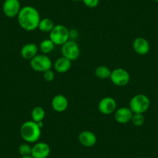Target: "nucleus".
I'll return each mask as SVG.
<instances>
[{
	"label": "nucleus",
	"instance_id": "nucleus-1",
	"mask_svg": "<svg viewBox=\"0 0 158 158\" xmlns=\"http://www.w3.org/2000/svg\"><path fill=\"white\" fill-rule=\"evenodd\" d=\"M18 23L21 28L26 31H33L38 28L40 21V16L35 7L31 6H26L21 8L17 16Z\"/></svg>",
	"mask_w": 158,
	"mask_h": 158
},
{
	"label": "nucleus",
	"instance_id": "nucleus-2",
	"mask_svg": "<svg viewBox=\"0 0 158 158\" xmlns=\"http://www.w3.org/2000/svg\"><path fill=\"white\" fill-rule=\"evenodd\" d=\"M20 136L28 143H36L41 136V127L33 120L23 123L20 127Z\"/></svg>",
	"mask_w": 158,
	"mask_h": 158
},
{
	"label": "nucleus",
	"instance_id": "nucleus-3",
	"mask_svg": "<svg viewBox=\"0 0 158 158\" xmlns=\"http://www.w3.org/2000/svg\"><path fill=\"white\" fill-rule=\"evenodd\" d=\"M150 106V100L146 95L138 94L134 95L130 102V109L133 113L143 114Z\"/></svg>",
	"mask_w": 158,
	"mask_h": 158
},
{
	"label": "nucleus",
	"instance_id": "nucleus-4",
	"mask_svg": "<svg viewBox=\"0 0 158 158\" xmlns=\"http://www.w3.org/2000/svg\"><path fill=\"white\" fill-rule=\"evenodd\" d=\"M49 33L50 39L55 45L62 46L64 44L69 40L70 32L68 29L64 25H55Z\"/></svg>",
	"mask_w": 158,
	"mask_h": 158
},
{
	"label": "nucleus",
	"instance_id": "nucleus-5",
	"mask_svg": "<svg viewBox=\"0 0 158 158\" xmlns=\"http://www.w3.org/2000/svg\"><path fill=\"white\" fill-rule=\"evenodd\" d=\"M30 61L32 69L37 72H44L52 68V61L47 54H36Z\"/></svg>",
	"mask_w": 158,
	"mask_h": 158
},
{
	"label": "nucleus",
	"instance_id": "nucleus-6",
	"mask_svg": "<svg viewBox=\"0 0 158 158\" xmlns=\"http://www.w3.org/2000/svg\"><path fill=\"white\" fill-rule=\"evenodd\" d=\"M110 80L115 85L118 87H123L128 85L130 80V75L127 70L118 68L112 71Z\"/></svg>",
	"mask_w": 158,
	"mask_h": 158
},
{
	"label": "nucleus",
	"instance_id": "nucleus-7",
	"mask_svg": "<svg viewBox=\"0 0 158 158\" xmlns=\"http://www.w3.org/2000/svg\"><path fill=\"white\" fill-rule=\"evenodd\" d=\"M61 53L63 57L74 61L80 55V48L77 42L69 40L61 46Z\"/></svg>",
	"mask_w": 158,
	"mask_h": 158
},
{
	"label": "nucleus",
	"instance_id": "nucleus-8",
	"mask_svg": "<svg viewBox=\"0 0 158 158\" xmlns=\"http://www.w3.org/2000/svg\"><path fill=\"white\" fill-rule=\"evenodd\" d=\"M21 10L19 0H5L2 5V11L8 18L16 17Z\"/></svg>",
	"mask_w": 158,
	"mask_h": 158
},
{
	"label": "nucleus",
	"instance_id": "nucleus-9",
	"mask_svg": "<svg viewBox=\"0 0 158 158\" xmlns=\"http://www.w3.org/2000/svg\"><path fill=\"white\" fill-rule=\"evenodd\" d=\"M116 101L113 98L109 96L102 98L98 106L99 112L104 115H109L112 112H115V111L116 110Z\"/></svg>",
	"mask_w": 158,
	"mask_h": 158
},
{
	"label": "nucleus",
	"instance_id": "nucleus-10",
	"mask_svg": "<svg viewBox=\"0 0 158 158\" xmlns=\"http://www.w3.org/2000/svg\"><path fill=\"white\" fill-rule=\"evenodd\" d=\"M51 153V147L47 143L38 142L32 147L33 158H47Z\"/></svg>",
	"mask_w": 158,
	"mask_h": 158
},
{
	"label": "nucleus",
	"instance_id": "nucleus-11",
	"mask_svg": "<svg viewBox=\"0 0 158 158\" xmlns=\"http://www.w3.org/2000/svg\"><path fill=\"white\" fill-rule=\"evenodd\" d=\"M133 115V112L129 107H121L116 109L115 111L114 118L118 123L127 124L129 122H131Z\"/></svg>",
	"mask_w": 158,
	"mask_h": 158
},
{
	"label": "nucleus",
	"instance_id": "nucleus-12",
	"mask_svg": "<svg viewBox=\"0 0 158 158\" xmlns=\"http://www.w3.org/2000/svg\"><path fill=\"white\" fill-rule=\"evenodd\" d=\"M79 143L85 147H92L97 143V136L93 132L85 130L78 136Z\"/></svg>",
	"mask_w": 158,
	"mask_h": 158
},
{
	"label": "nucleus",
	"instance_id": "nucleus-13",
	"mask_svg": "<svg viewBox=\"0 0 158 158\" xmlns=\"http://www.w3.org/2000/svg\"><path fill=\"white\" fill-rule=\"evenodd\" d=\"M133 48L139 55H146L150 51V47L147 40L143 37H137L133 41Z\"/></svg>",
	"mask_w": 158,
	"mask_h": 158
},
{
	"label": "nucleus",
	"instance_id": "nucleus-14",
	"mask_svg": "<svg viewBox=\"0 0 158 158\" xmlns=\"http://www.w3.org/2000/svg\"><path fill=\"white\" fill-rule=\"evenodd\" d=\"M51 106L57 112H63L68 109V100L64 95H57L51 101Z\"/></svg>",
	"mask_w": 158,
	"mask_h": 158
},
{
	"label": "nucleus",
	"instance_id": "nucleus-15",
	"mask_svg": "<svg viewBox=\"0 0 158 158\" xmlns=\"http://www.w3.org/2000/svg\"><path fill=\"white\" fill-rule=\"evenodd\" d=\"M38 47L33 43H29L24 45L20 51L21 57L26 60H32L37 54Z\"/></svg>",
	"mask_w": 158,
	"mask_h": 158
},
{
	"label": "nucleus",
	"instance_id": "nucleus-16",
	"mask_svg": "<svg viewBox=\"0 0 158 158\" xmlns=\"http://www.w3.org/2000/svg\"><path fill=\"white\" fill-rule=\"evenodd\" d=\"M71 60L66 57H59L54 63V69L58 73H66L71 68Z\"/></svg>",
	"mask_w": 158,
	"mask_h": 158
},
{
	"label": "nucleus",
	"instance_id": "nucleus-17",
	"mask_svg": "<svg viewBox=\"0 0 158 158\" xmlns=\"http://www.w3.org/2000/svg\"><path fill=\"white\" fill-rule=\"evenodd\" d=\"M45 115H46V113H45L44 109L40 106H36V107L33 108V110H32V120L36 123L43 122L45 118Z\"/></svg>",
	"mask_w": 158,
	"mask_h": 158
},
{
	"label": "nucleus",
	"instance_id": "nucleus-18",
	"mask_svg": "<svg viewBox=\"0 0 158 158\" xmlns=\"http://www.w3.org/2000/svg\"><path fill=\"white\" fill-rule=\"evenodd\" d=\"M54 23L52 19L49 18H43L40 19L38 25V28L40 31L44 32V33H50L53 28L54 27Z\"/></svg>",
	"mask_w": 158,
	"mask_h": 158
},
{
	"label": "nucleus",
	"instance_id": "nucleus-19",
	"mask_svg": "<svg viewBox=\"0 0 158 158\" xmlns=\"http://www.w3.org/2000/svg\"><path fill=\"white\" fill-rule=\"evenodd\" d=\"M54 44L51 39H46L42 40L41 43L40 44V51H41L44 54H48L53 51L54 49Z\"/></svg>",
	"mask_w": 158,
	"mask_h": 158
},
{
	"label": "nucleus",
	"instance_id": "nucleus-20",
	"mask_svg": "<svg viewBox=\"0 0 158 158\" xmlns=\"http://www.w3.org/2000/svg\"><path fill=\"white\" fill-rule=\"evenodd\" d=\"M111 73H112V71L108 67L103 66V65L98 66V68H96V69L95 71V76L100 79L109 78L111 75Z\"/></svg>",
	"mask_w": 158,
	"mask_h": 158
},
{
	"label": "nucleus",
	"instance_id": "nucleus-21",
	"mask_svg": "<svg viewBox=\"0 0 158 158\" xmlns=\"http://www.w3.org/2000/svg\"><path fill=\"white\" fill-rule=\"evenodd\" d=\"M132 123L136 127H141L145 123V117L143 114L139 113H133L131 119Z\"/></svg>",
	"mask_w": 158,
	"mask_h": 158
},
{
	"label": "nucleus",
	"instance_id": "nucleus-22",
	"mask_svg": "<svg viewBox=\"0 0 158 158\" xmlns=\"http://www.w3.org/2000/svg\"><path fill=\"white\" fill-rule=\"evenodd\" d=\"M19 153L21 156H28L31 155L32 147L28 143H22L19 147Z\"/></svg>",
	"mask_w": 158,
	"mask_h": 158
},
{
	"label": "nucleus",
	"instance_id": "nucleus-23",
	"mask_svg": "<svg viewBox=\"0 0 158 158\" xmlns=\"http://www.w3.org/2000/svg\"><path fill=\"white\" fill-rule=\"evenodd\" d=\"M55 77V74H54V71L51 69L48 70V71H44V78L46 81H48V82H51Z\"/></svg>",
	"mask_w": 158,
	"mask_h": 158
},
{
	"label": "nucleus",
	"instance_id": "nucleus-24",
	"mask_svg": "<svg viewBox=\"0 0 158 158\" xmlns=\"http://www.w3.org/2000/svg\"><path fill=\"white\" fill-rule=\"evenodd\" d=\"M85 6L89 8H95L98 6V3H99V0H81Z\"/></svg>",
	"mask_w": 158,
	"mask_h": 158
},
{
	"label": "nucleus",
	"instance_id": "nucleus-25",
	"mask_svg": "<svg viewBox=\"0 0 158 158\" xmlns=\"http://www.w3.org/2000/svg\"><path fill=\"white\" fill-rule=\"evenodd\" d=\"M20 158H33L31 155H28V156H21Z\"/></svg>",
	"mask_w": 158,
	"mask_h": 158
},
{
	"label": "nucleus",
	"instance_id": "nucleus-26",
	"mask_svg": "<svg viewBox=\"0 0 158 158\" xmlns=\"http://www.w3.org/2000/svg\"><path fill=\"white\" fill-rule=\"evenodd\" d=\"M73 1H75V2H77V1H80V0H73Z\"/></svg>",
	"mask_w": 158,
	"mask_h": 158
},
{
	"label": "nucleus",
	"instance_id": "nucleus-27",
	"mask_svg": "<svg viewBox=\"0 0 158 158\" xmlns=\"http://www.w3.org/2000/svg\"><path fill=\"white\" fill-rule=\"evenodd\" d=\"M155 2H158V0H154Z\"/></svg>",
	"mask_w": 158,
	"mask_h": 158
},
{
	"label": "nucleus",
	"instance_id": "nucleus-28",
	"mask_svg": "<svg viewBox=\"0 0 158 158\" xmlns=\"http://www.w3.org/2000/svg\"><path fill=\"white\" fill-rule=\"evenodd\" d=\"M139 158H147V157H139Z\"/></svg>",
	"mask_w": 158,
	"mask_h": 158
}]
</instances>
